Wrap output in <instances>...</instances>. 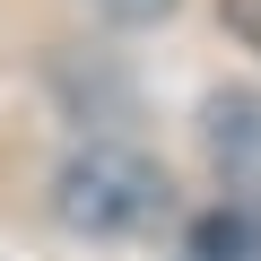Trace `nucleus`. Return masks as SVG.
Returning <instances> with one entry per match:
<instances>
[{"mask_svg": "<svg viewBox=\"0 0 261 261\" xmlns=\"http://www.w3.org/2000/svg\"><path fill=\"white\" fill-rule=\"evenodd\" d=\"M209 157L235 192L261 200V87H235V96L209 105Z\"/></svg>", "mask_w": 261, "mask_h": 261, "instance_id": "f03ea898", "label": "nucleus"}, {"mask_svg": "<svg viewBox=\"0 0 261 261\" xmlns=\"http://www.w3.org/2000/svg\"><path fill=\"white\" fill-rule=\"evenodd\" d=\"M61 218L79 235H148L166 218V174L140 148H79L61 166Z\"/></svg>", "mask_w": 261, "mask_h": 261, "instance_id": "f257e3e1", "label": "nucleus"}, {"mask_svg": "<svg viewBox=\"0 0 261 261\" xmlns=\"http://www.w3.org/2000/svg\"><path fill=\"white\" fill-rule=\"evenodd\" d=\"M192 261H261V200L209 209V218L192 226Z\"/></svg>", "mask_w": 261, "mask_h": 261, "instance_id": "7ed1b4c3", "label": "nucleus"}, {"mask_svg": "<svg viewBox=\"0 0 261 261\" xmlns=\"http://www.w3.org/2000/svg\"><path fill=\"white\" fill-rule=\"evenodd\" d=\"M96 9H105V18H122V27H148V18H166V9H174V0H96Z\"/></svg>", "mask_w": 261, "mask_h": 261, "instance_id": "39448f33", "label": "nucleus"}, {"mask_svg": "<svg viewBox=\"0 0 261 261\" xmlns=\"http://www.w3.org/2000/svg\"><path fill=\"white\" fill-rule=\"evenodd\" d=\"M218 18H226V35H244L261 53V0H218Z\"/></svg>", "mask_w": 261, "mask_h": 261, "instance_id": "20e7f679", "label": "nucleus"}]
</instances>
